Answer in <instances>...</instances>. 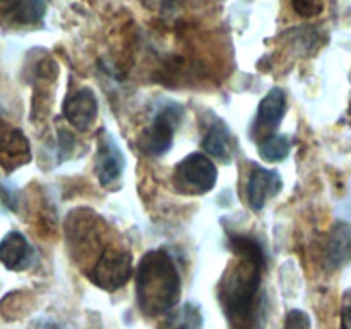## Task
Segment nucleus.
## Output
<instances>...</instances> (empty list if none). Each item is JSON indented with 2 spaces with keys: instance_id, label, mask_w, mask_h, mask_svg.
Returning a JSON list of instances; mask_svg holds the SVG:
<instances>
[{
  "instance_id": "16",
  "label": "nucleus",
  "mask_w": 351,
  "mask_h": 329,
  "mask_svg": "<svg viewBox=\"0 0 351 329\" xmlns=\"http://www.w3.org/2000/svg\"><path fill=\"white\" fill-rule=\"evenodd\" d=\"M202 322L201 308L195 304H185L170 314L165 322V329H201Z\"/></svg>"
},
{
  "instance_id": "1",
  "label": "nucleus",
  "mask_w": 351,
  "mask_h": 329,
  "mask_svg": "<svg viewBox=\"0 0 351 329\" xmlns=\"http://www.w3.org/2000/svg\"><path fill=\"white\" fill-rule=\"evenodd\" d=\"M230 249L239 260L219 283V302L233 329H256L264 317L261 293V276L266 264L264 250L256 239L247 235L230 236Z\"/></svg>"
},
{
  "instance_id": "10",
  "label": "nucleus",
  "mask_w": 351,
  "mask_h": 329,
  "mask_svg": "<svg viewBox=\"0 0 351 329\" xmlns=\"http://www.w3.org/2000/svg\"><path fill=\"white\" fill-rule=\"evenodd\" d=\"M285 113H287V93L281 88H273L257 106L254 129L264 139L274 136V130L280 127Z\"/></svg>"
},
{
  "instance_id": "9",
  "label": "nucleus",
  "mask_w": 351,
  "mask_h": 329,
  "mask_svg": "<svg viewBox=\"0 0 351 329\" xmlns=\"http://www.w3.org/2000/svg\"><path fill=\"white\" fill-rule=\"evenodd\" d=\"M64 117L77 130L84 132L98 117V99L91 88H81L64 101Z\"/></svg>"
},
{
  "instance_id": "15",
  "label": "nucleus",
  "mask_w": 351,
  "mask_h": 329,
  "mask_svg": "<svg viewBox=\"0 0 351 329\" xmlns=\"http://www.w3.org/2000/svg\"><path fill=\"white\" fill-rule=\"evenodd\" d=\"M291 149L290 137L285 134H274L259 143V156L267 163H278L288 158Z\"/></svg>"
},
{
  "instance_id": "13",
  "label": "nucleus",
  "mask_w": 351,
  "mask_h": 329,
  "mask_svg": "<svg viewBox=\"0 0 351 329\" xmlns=\"http://www.w3.org/2000/svg\"><path fill=\"white\" fill-rule=\"evenodd\" d=\"M235 147L237 141L226 123L221 120H215L206 130L204 139H202V149L221 163H228L235 154Z\"/></svg>"
},
{
  "instance_id": "4",
  "label": "nucleus",
  "mask_w": 351,
  "mask_h": 329,
  "mask_svg": "<svg viewBox=\"0 0 351 329\" xmlns=\"http://www.w3.org/2000/svg\"><path fill=\"white\" fill-rule=\"evenodd\" d=\"M184 119V108L177 103H167L156 112L149 127L139 139L141 149L149 156H163L173 146V136Z\"/></svg>"
},
{
  "instance_id": "12",
  "label": "nucleus",
  "mask_w": 351,
  "mask_h": 329,
  "mask_svg": "<svg viewBox=\"0 0 351 329\" xmlns=\"http://www.w3.org/2000/svg\"><path fill=\"white\" fill-rule=\"evenodd\" d=\"M33 259V249L26 236L19 232H9L0 242V263L10 271H24Z\"/></svg>"
},
{
  "instance_id": "2",
  "label": "nucleus",
  "mask_w": 351,
  "mask_h": 329,
  "mask_svg": "<svg viewBox=\"0 0 351 329\" xmlns=\"http://www.w3.org/2000/svg\"><path fill=\"white\" fill-rule=\"evenodd\" d=\"M182 280L173 257L163 249L144 254L136 271V295L147 317L168 314L180 300Z\"/></svg>"
},
{
  "instance_id": "6",
  "label": "nucleus",
  "mask_w": 351,
  "mask_h": 329,
  "mask_svg": "<svg viewBox=\"0 0 351 329\" xmlns=\"http://www.w3.org/2000/svg\"><path fill=\"white\" fill-rule=\"evenodd\" d=\"M95 164L96 175H98L99 184L103 187H110L112 184H115L122 177L123 168H125V156H123L122 149L115 143V139L105 130L98 137Z\"/></svg>"
},
{
  "instance_id": "3",
  "label": "nucleus",
  "mask_w": 351,
  "mask_h": 329,
  "mask_svg": "<svg viewBox=\"0 0 351 329\" xmlns=\"http://www.w3.org/2000/svg\"><path fill=\"white\" fill-rule=\"evenodd\" d=\"M218 182V168L202 153L185 156L173 170V184L182 194H208Z\"/></svg>"
},
{
  "instance_id": "7",
  "label": "nucleus",
  "mask_w": 351,
  "mask_h": 329,
  "mask_svg": "<svg viewBox=\"0 0 351 329\" xmlns=\"http://www.w3.org/2000/svg\"><path fill=\"white\" fill-rule=\"evenodd\" d=\"M31 160L29 141L21 129L0 117V163L7 170L23 167Z\"/></svg>"
},
{
  "instance_id": "5",
  "label": "nucleus",
  "mask_w": 351,
  "mask_h": 329,
  "mask_svg": "<svg viewBox=\"0 0 351 329\" xmlns=\"http://www.w3.org/2000/svg\"><path fill=\"white\" fill-rule=\"evenodd\" d=\"M134 274L132 256L129 250L119 247H106L93 264L89 280L105 291H117L125 287Z\"/></svg>"
},
{
  "instance_id": "18",
  "label": "nucleus",
  "mask_w": 351,
  "mask_h": 329,
  "mask_svg": "<svg viewBox=\"0 0 351 329\" xmlns=\"http://www.w3.org/2000/svg\"><path fill=\"white\" fill-rule=\"evenodd\" d=\"M341 329H351V287L341 298Z\"/></svg>"
},
{
  "instance_id": "8",
  "label": "nucleus",
  "mask_w": 351,
  "mask_h": 329,
  "mask_svg": "<svg viewBox=\"0 0 351 329\" xmlns=\"http://www.w3.org/2000/svg\"><path fill=\"white\" fill-rule=\"evenodd\" d=\"M283 180L276 170L264 167H254L247 182V199L254 211H261L269 199L280 194Z\"/></svg>"
},
{
  "instance_id": "14",
  "label": "nucleus",
  "mask_w": 351,
  "mask_h": 329,
  "mask_svg": "<svg viewBox=\"0 0 351 329\" xmlns=\"http://www.w3.org/2000/svg\"><path fill=\"white\" fill-rule=\"evenodd\" d=\"M0 7L7 17L19 24H36L47 12V3L43 2H14L3 3Z\"/></svg>"
},
{
  "instance_id": "11",
  "label": "nucleus",
  "mask_w": 351,
  "mask_h": 329,
  "mask_svg": "<svg viewBox=\"0 0 351 329\" xmlns=\"http://www.w3.org/2000/svg\"><path fill=\"white\" fill-rule=\"evenodd\" d=\"M324 260L331 271L341 269L351 263V223H335L326 242Z\"/></svg>"
},
{
  "instance_id": "17",
  "label": "nucleus",
  "mask_w": 351,
  "mask_h": 329,
  "mask_svg": "<svg viewBox=\"0 0 351 329\" xmlns=\"http://www.w3.org/2000/svg\"><path fill=\"white\" fill-rule=\"evenodd\" d=\"M285 329H312L311 317H308L307 312L293 308L285 317Z\"/></svg>"
},
{
  "instance_id": "19",
  "label": "nucleus",
  "mask_w": 351,
  "mask_h": 329,
  "mask_svg": "<svg viewBox=\"0 0 351 329\" xmlns=\"http://www.w3.org/2000/svg\"><path fill=\"white\" fill-rule=\"evenodd\" d=\"M291 7H293L295 10H297L300 16L304 17H311V16H315V14H319L322 10V3H317V2H293L291 3Z\"/></svg>"
}]
</instances>
